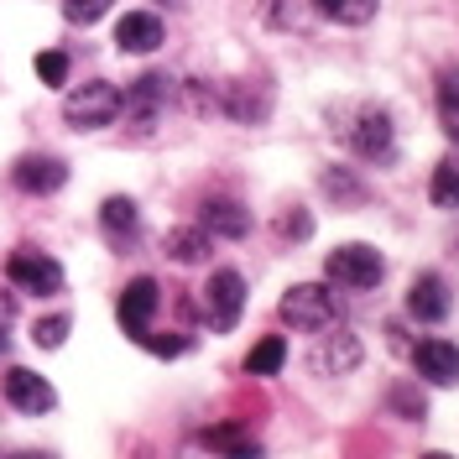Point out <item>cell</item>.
Returning <instances> with one entry per match:
<instances>
[{
    "label": "cell",
    "instance_id": "836d02e7",
    "mask_svg": "<svg viewBox=\"0 0 459 459\" xmlns=\"http://www.w3.org/2000/svg\"><path fill=\"white\" fill-rule=\"evenodd\" d=\"M444 131H449V142L459 146V110H455V115H444Z\"/></svg>",
    "mask_w": 459,
    "mask_h": 459
},
{
    "label": "cell",
    "instance_id": "4dcf8cb0",
    "mask_svg": "<svg viewBox=\"0 0 459 459\" xmlns=\"http://www.w3.org/2000/svg\"><path fill=\"white\" fill-rule=\"evenodd\" d=\"M386 344H392V355H412V334H407V324H386Z\"/></svg>",
    "mask_w": 459,
    "mask_h": 459
},
{
    "label": "cell",
    "instance_id": "cb8c5ba5",
    "mask_svg": "<svg viewBox=\"0 0 459 459\" xmlns=\"http://www.w3.org/2000/svg\"><path fill=\"white\" fill-rule=\"evenodd\" d=\"M324 194H329V199H340V204H360V199H366V183H360V178H350L344 168H324Z\"/></svg>",
    "mask_w": 459,
    "mask_h": 459
},
{
    "label": "cell",
    "instance_id": "1f68e13d",
    "mask_svg": "<svg viewBox=\"0 0 459 459\" xmlns=\"http://www.w3.org/2000/svg\"><path fill=\"white\" fill-rule=\"evenodd\" d=\"M308 230H314V220H308L303 209H292V214H287V220H282V235H292V240H303Z\"/></svg>",
    "mask_w": 459,
    "mask_h": 459
},
{
    "label": "cell",
    "instance_id": "e575fe53",
    "mask_svg": "<svg viewBox=\"0 0 459 459\" xmlns=\"http://www.w3.org/2000/svg\"><path fill=\"white\" fill-rule=\"evenodd\" d=\"M423 459H455V455H444V449H429V455H423Z\"/></svg>",
    "mask_w": 459,
    "mask_h": 459
},
{
    "label": "cell",
    "instance_id": "6da1fadb",
    "mask_svg": "<svg viewBox=\"0 0 459 459\" xmlns=\"http://www.w3.org/2000/svg\"><path fill=\"white\" fill-rule=\"evenodd\" d=\"M282 324L287 329H303V334H324V329H334L340 324V303H334V292L324 282H298L282 292Z\"/></svg>",
    "mask_w": 459,
    "mask_h": 459
},
{
    "label": "cell",
    "instance_id": "5b68a950",
    "mask_svg": "<svg viewBox=\"0 0 459 459\" xmlns=\"http://www.w3.org/2000/svg\"><path fill=\"white\" fill-rule=\"evenodd\" d=\"M329 282L350 287V292H371V287H381V277H386V261H381V251L376 246H340V251H329Z\"/></svg>",
    "mask_w": 459,
    "mask_h": 459
},
{
    "label": "cell",
    "instance_id": "ba28073f",
    "mask_svg": "<svg viewBox=\"0 0 459 459\" xmlns=\"http://www.w3.org/2000/svg\"><path fill=\"white\" fill-rule=\"evenodd\" d=\"M168 105H172V79L168 74H142L136 84L120 94V110L131 115V126H142V131H152Z\"/></svg>",
    "mask_w": 459,
    "mask_h": 459
},
{
    "label": "cell",
    "instance_id": "4fadbf2b",
    "mask_svg": "<svg viewBox=\"0 0 459 459\" xmlns=\"http://www.w3.org/2000/svg\"><path fill=\"white\" fill-rule=\"evenodd\" d=\"M449 282L438 277V272H423L418 282H412V292H407V314L423 318V324H438V318H449Z\"/></svg>",
    "mask_w": 459,
    "mask_h": 459
},
{
    "label": "cell",
    "instance_id": "5bb4252c",
    "mask_svg": "<svg viewBox=\"0 0 459 459\" xmlns=\"http://www.w3.org/2000/svg\"><path fill=\"white\" fill-rule=\"evenodd\" d=\"M220 110L230 115V120H240V126H256L261 115L272 110V100H266V89L251 84V79H235V84L220 89Z\"/></svg>",
    "mask_w": 459,
    "mask_h": 459
},
{
    "label": "cell",
    "instance_id": "277c9868",
    "mask_svg": "<svg viewBox=\"0 0 459 459\" xmlns=\"http://www.w3.org/2000/svg\"><path fill=\"white\" fill-rule=\"evenodd\" d=\"M246 314V277L235 272V266H220L209 282H204V318H209V329L214 334H230L235 324Z\"/></svg>",
    "mask_w": 459,
    "mask_h": 459
},
{
    "label": "cell",
    "instance_id": "8992f818",
    "mask_svg": "<svg viewBox=\"0 0 459 459\" xmlns=\"http://www.w3.org/2000/svg\"><path fill=\"white\" fill-rule=\"evenodd\" d=\"M344 142L360 162H392V115L381 105H360L350 131H344Z\"/></svg>",
    "mask_w": 459,
    "mask_h": 459
},
{
    "label": "cell",
    "instance_id": "83f0119b",
    "mask_svg": "<svg viewBox=\"0 0 459 459\" xmlns=\"http://www.w3.org/2000/svg\"><path fill=\"white\" fill-rule=\"evenodd\" d=\"M37 79H42V84H63V79H68V53H37Z\"/></svg>",
    "mask_w": 459,
    "mask_h": 459
},
{
    "label": "cell",
    "instance_id": "603a6c76",
    "mask_svg": "<svg viewBox=\"0 0 459 459\" xmlns=\"http://www.w3.org/2000/svg\"><path fill=\"white\" fill-rule=\"evenodd\" d=\"M261 16L277 31H298L308 27V0H261Z\"/></svg>",
    "mask_w": 459,
    "mask_h": 459
},
{
    "label": "cell",
    "instance_id": "d590c367",
    "mask_svg": "<svg viewBox=\"0 0 459 459\" xmlns=\"http://www.w3.org/2000/svg\"><path fill=\"white\" fill-rule=\"evenodd\" d=\"M22 459H48V455H22Z\"/></svg>",
    "mask_w": 459,
    "mask_h": 459
},
{
    "label": "cell",
    "instance_id": "3957f363",
    "mask_svg": "<svg viewBox=\"0 0 459 459\" xmlns=\"http://www.w3.org/2000/svg\"><path fill=\"white\" fill-rule=\"evenodd\" d=\"M5 282L16 287V292H31V298H53V292H63V266L48 251L22 246V251L5 256Z\"/></svg>",
    "mask_w": 459,
    "mask_h": 459
},
{
    "label": "cell",
    "instance_id": "30bf717a",
    "mask_svg": "<svg viewBox=\"0 0 459 459\" xmlns=\"http://www.w3.org/2000/svg\"><path fill=\"white\" fill-rule=\"evenodd\" d=\"M407 360H412V371L423 376L429 386H455L459 381V350L449 340H438V334L433 340H418Z\"/></svg>",
    "mask_w": 459,
    "mask_h": 459
},
{
    "label": "cell",
    "instance_id": "d6a6232c",
    "mask_svg": "<svg viewBox=\"0 0 459 459\" xmlns=\"http://www.w3.org/2000/svg\"><path fill=\"white\" fill-rule=\"evenodd\" d=\"M16 324V298L11 292H0V340H5V329Z\"/></svg>",
    "mask_w": 459,
    "mask_h": 459
},
{
    "label": "cell",
    "instance_id": "ffe728a7",
    "mask_svg": "<svg viewBox=\"0 0 459 459\" xmlns=\"http://www.w3.org/2000/svg\"><path fill=\"white\" fill-rule=\"evenodd\" d=\"M308 11L324 22H340V27H366L376 16V0H308Z\"/></svg>",
    "mask_w": 459,
    "mask_h": 459
},
{
    "label": "cell",
    "instance_id": "e0dca14e",
    "mask_svg": "<svg viewBox=\"0 0 459 459\" xmlns=\"http://www.w3.org/2000/svg\"><path fill=\"white\" fill-rule=\"evenodd\" d=\"M199 444L204 449H214L220 459H261V444L240 429V423H214V429L199 433Z\"/></svg>",
    "mask_w": 459,
    "mask_h": 459
},
{
    "label": "cell",
    "instance_id": "4316f807",
    "mask_svg": "<svg viewBox=\"0 0 459 459\" xmlns=\"http://www.w3.org/2000/svg\"><path fill=\"white\" fill-rule=\"evenodd\" d=\"M68 329H74V318H68V314H53V318H42V324L31 329V340H37V350H57V344L68 340Z\"/></svg>",
    "mask_w": 459,
    "mask_h": 459
},
{
    "label": "cell",
    "instance_id": "ac0fdd59",
    "mask_svg": "<svg viewBox=\"0 0 459 459\" xmlns=\"http://www.w3.org/2000/svg\"><path fill=\"white\" fill-rule=\"evenodd\" d=\"M100 230L110 235V246H131L136 235H142V214H136V204L131 199H105L100 204Z\"/></svg>",
    "mask_w": 459,
    "mask_h": 459
},
{
    "label": "cell",
    "instance_id": "2e32d148",
    "mask_svg": "<svg viewBox=\"0 0 459 459\" xmlns=\"http://www.w3.org/2000/svg\"><path fill=\"white\" fill-rule=\"evenodd\" d=\"M360 355H366L360 340H355L350 329H334V334H324V344L314 350V366L324 376H350L355 366H360Z\"/></svg>",
    "mask_w": 459,
    "mask_h": 459
},
{
    "label": "cell",
    "instance_id": "7402d4cb",
    "mask_svg": "<svg viewBox=\"0 0 459 459\" xmlns=\"http://www.w3.org/2000/svg\"><path fill=\"white\" fill-rule=\"evenodd\" d=\"M282 366H287V340H282V334H266V340L246 355V371H251V376H277Z\"/></svg>",
    "mask_w": 459,
    "mask_h": 459
},
{
    "label": "cell",
    "instance_id": "f546056e",
    "mask_svg": "<svg viewBox=\"0 0 459 459\" xmlns=\"http://www.w3.org/2000/svg\"><path fill=\"white\" fill-rule=\"evenodd\" d=\"M459 110V68H444L438 74V115H455Z\"/></svg>",
    "mask_w": 459,
    "mask_h": 459
},
{
    "label": "cell",
    "instance_id": "8d00e7d4",
    "mask_svg": "<svg viewBox=\"0 0 459 459\" xmlns=\"http://www.w3.org/2000/svg\"><path fill=\"white\" fill-rule=\"evenodd\" d=\"M0 344H5V340H0Z\"/></svg>",
    "mask_w": 459,
    "mask_h": 459
},
{
    "label": "cell",
    "instance_id": "d4e9b609",
    "mask_svg": "<svg viewBox=\"0 0 459 459\" xmlns=\"http://www.w3.org/2000/svg\"><path fill=\"white\" fill-rule=\"evenodd\" d=\"M115 0H63V16L74 22V27H94V22H105L110 16Z\"/></svg>",
    "mask_w": 459,
    "mask_h": 459
},
{
    "label": "cell",
    "instance_id": "484cf974",
    "mask_svg": "<svg viewBox=\"0 0 459 459\" xmlns=\"http://www.w3.org/2000/svg\"><path fill=\"white\" fill-rule=\"evenodd\" d=\"M386 402H392L397 412H407V423H423V418H429V407H423V392H418V386H407V381H397V386L386 392Z\"/></svg>",
    "mask_w": 459,
    "mask_h": 459
},
{
    "label": "cell",
    "instance_id": "44dd1931",
    "mask_svg": "<svg viewBox=\"0 0 459 459\" xmlns=\"http://www.w3.org/2000/svg\"><path fill=\"white\" fill-rule=\"evenodd\" d=\"M429 199L433 209H459V152H449L429 178Z\"/></svg>",
    "mask_w": 459,
    "mask_h": 459
},
{
    "label": "cell",
    "instance_id": "9a60e30c",
    "mask_svg": "<svg viewBox=\"0 0 459 459\" xmlns=\"http://www.w3.org/2000/svg\"><path fill=\"white\" fill-rule=\"evenodd\" d=\"M214 240H246L251 235V209L235 199H209L204 204V220H199Z\"/></svg>",
    "mask_w": 459,
    "mask_h": 459
},
{
    "label": "cell",
    "instance_id": "52a82bcc",
    "mask_svg": "<svg viewBox=\"0 0 459 459\" xmlns=\"http://www.w3.org/2000/svg\"><path fill=\"white\" fill-rule=\"evenodd\" d=\"M0 392H5V402H11L16 412H27V418H42V412L57 407V392L48 386V376H37L31 366H5Z\"/></svg>",
    "mask_w": 459,
    "mask_h": 459
},
{
    "label": "cell",
    "instance_id": "7a4b0ae2",
    "mask_svg": "<svg viewBox=\"0 0 459 459\" xmlns=\"http://www.w3.org/2000/svg\"><path fill=\"white\" fill-rule=\"evenodd\" d=\"M115 115H120V89L110 79H89V84L68 89V100H63V120L74 131H105V126H115Z\"/></svg>",
    "mask_w": 459,
    "mask_h": 459
},
{
    "label": "cell",
    "instance_id": "7c38bea8",
    "mask_svg": "<svg viewBox=\"0 0 459 459\" xmlns=\"http://www.w3.org/2000/svg\"><path fill=\"white\" fill-rule=\"evenodd\" d=\"M162 16H152V11H131V16H120V27H115V48L120 53H157L162 48Z\"/></svg>",
    "mask_w": 459,
    "mask_h": 459
},
{
    "label": "cell",
    "instance_id": "d6986e66",
    "mask_svg": "<svg viewBox=\"0 0 459 459\" xmlns=\"http://www.w3.org/2000/svg\"><path fill=\"white\" fill-rule=\"evenodd\" d=\"M168 256L178 261V266H199V261H209V251H214V235L204 225H178V230H168Z\"/></svg>",
    "mask_w": 459,
    "mask_h": 459
},
{
    "label": "cell",
    "instance_id": "f1b7e54d",
    "mask_svg": "<svg viewBox=\"0 0 459 459\" xmlns=\"http://www.w3.org/2000/svg\"><path fill=\"white\" fill-rule=\"evenodd\" d=\"M146 350H152V355H162V360H172V355H188V350H194V340H188V334H146Z\"/></svg>",
    "mask_w": 459,
    "mask_h": 459
},
{
    "label": "cell",
    "instance_id": "8fae6325",
    "mask_svg": "<svg viewBox=\"0 0 459 459\" xmlns=\"http://www.w3.org/2000/svg\"><path fill=\"white\" fill-rule=\"evenodd\" d=\"M11 183L22 188V194H57L63 183H68V168L57 162V157H42V152H31V157H22L16 168H11Z\"/></svg>",
    "mask_w": 459,
    "mask_h": 459
},
{
    "label": "cell",
    "instance_id": "9c48e42d",
    "mask_svg": "<svg viewBox=\"0 0 459 459\" xmlns=\"http://www.w3.org/2000/svg\"><path fill=\"white\" fill-rule=\"evenodd\" d=\"M157 303H162V287L152 282V277H136V282L120 292V303H115V318H120V329H126V334H131L136 344L152 334V314H157Z\"/></svg>",
    "mask_w": 459,
    "mask_h": 459
}]
</instances>
